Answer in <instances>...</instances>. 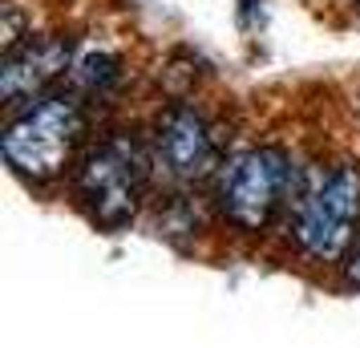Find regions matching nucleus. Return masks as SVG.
Returning <instances> with one entry per match:
<instances>
[{
	"label": "nucleus",
	"instance_id": "1",
	"mask_svg": "<svg viewBox=\"0 0 360 348\" xmlns=\"http://www.w3.org/2000/svg\"><path fill=\"white\" fill-rule=\"evenodd\" d=\"M304 170L292 158V150L279 142L239 150L214 174V207L243 235L267 231L283 207L304 199Z\"/></svg>",
	"mask_w": 360,
	"mask_h": 348
},
{
	"label": "nucleus",
	"instance_id": "2",
	"mask_svg": "<svg viewBox=\"0 0 360 348\" xmlns=\"http://www.w3.org/2000/svg\"><path fill=\"white\" fill-rule=\"evenodd\" d=\"M150 166H154L150 146H142L126 130H114L82 150L73 166V195L98 227L122 231L142 211Z\"/></svg>",
	"mask_w": 360,
	"mask_h": 348
},
{
	"label": "nucleus",
	"instance_id": "3",
	"mask_svg": "<svg viewBox=\"0 0 360 348\" xmlns=\"http://www.w3.org/2000/svg\"><path fill=\"white\" fill-rule=\"evenodd\" d=\"M89 114L77 89H53L25 105L0 138L8 166L29 183H53L73 162V150L85 142Z\"/></svg>",
	"mask_w": 360,
	"mask_h": 348
},
{
	"label": "nucleus",
	"instance_id": "4",
	"mask_svg": "<svg viewBox=\"0 0 360 348\" xmlns=\"http://www.w3.org/2000/svg\"><path fill=\"white\" fill-rule=\"evenodd\" d=\"M295 251L311 264H340L360 239V166L336 162L304 191L292 211Z\"/></svg>",
	"mask_w": 360,
	"mask_h": 348
},
{
	"label": "nucleus",
	"instance_id": "5",
	"mask_svg": "<svg viewBox=\"0 0 360 348\" xmlns=\"http://www.w3.org/2000/svg\"><path fill=\"white\" fill-rule=\"evenodd\" d=\"M150 154L154 166L166 170V179L191 186L219 174V134H214L211 117L191 101H174L154 117L150 130Z\"/></svg>",
	"mask_w": 360,
	"mask_h": 348
},
{
	"label": "nucleus",
	"instance_id": "8",
	"mask_svg": "<svg viewBox=\"0 0 360 348\" xmlns=\"http://www.w3.org/2000/svg\"><path fill=\"white\" fill-rule=\"evenodd\" d=\"M344 280L360 283V239H356V247L348 251V259H344Z\"/></svg>",
	"mask_w": 360,
	"mask_h": 348
},
{
	"label": "nucleus",
	"instance_id": "6",
	"mask_svg": "<svg viewBox=\"0 0 360 348\" xmlns=\"http://www.w3.org/2000/svg\"><path fill=\"white\" fill-rule=\"evenodd\" d=\"M73 61V41L57 33L45 37H29L4 53V65H0V98L8 110L20 105H33L37 98L53 94V82L61 77Z\"/></svg>",
	"mask_w": 360,
	"mask_h": 348
},
{
	"label": "nucleus",
	"instance_id": "7",
	"mask_svg": "<svg viewBox=\"0 0 360 348\" xmlns=\"http://www.w3.org/2000/svg\"><path fill=\"white\" fill-rule=\"evenodd\" d=\"M73 82L77 89H89V94H105L110 85L117 82V57L114 53H89L73 65Z\"/></svg>",
	"mask_w": 360,
	"mask_h": 348
}]
</instances>
